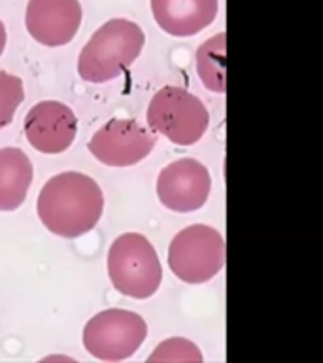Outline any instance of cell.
Masks as SVG:
<instances>
[{
    "label": "cell",
    "instance_id": "30bf717a",
    "mask_svg": "<svg viewBox=\"0 0 323 363\" xmlns=\"http://www.w3.org/2000/svg\"><path fill=\"white\" fill-rule=\"evenodd\" d=\"M84 19L78 0H28L25 25L38 44L59 48L72 42Z\"/></svg>",
    "mask_w": 323,
    "mask_h": 363
},
{
    "label": "cell",
    "instance_id": "4fadbf2b",
    "mask_svg": "<svg viewBox=\"0 0 323 363\" xmlns=\"http://www.w3.org/2000/svg\"><path fill=\"white\" fill-rule=\"evenodd\" d=\"M225 51L227 34L208 38L197 50V74L203 85L212 93H225Z\"/></svg>",
    "mask_w": 323,
    "mask_h": 363
},
{
    "label": "cell",
    "instance_id": "3957f363",
    "mask_svg": "<svg viewBox=\"0 0 323 363\" xmlns=\"http://www.w3.org/2000/svg\"><path fill=\"white\" fill-rule=\"evenodd\" d=\"M108 274L119 294L149 299L163 282V267L152 242L140 233L119 235L108 250Z\"/></svg>",
    "mask_w": 323,
    "mask_h": 363
},
{
    "label": "cell",
    "instance_id": "ba28073f",
    "mask_svg": "<svg viewBox=\"0 0 323 363\" xmlns=\"http://www.w3.org/2000/svg\"><path fill=\"white\" fill-rule=\"evenodd\" d=\"M210 189L212 176L197 159H178L159 172L157 197L164 208L172 212L187 214L203 208Z\"/></svg>",
    "mask_w": 323,
    "mask_h": 363
},
{
    "label": "cell",
    "instance_id": "52a82bcc",
    "mask_svg": "<svg viewBox=\"0 0 323 363\" xmlns=\"http://www.w3.org/2000/svg\"><path fill=\"white\" fill-rule=\"evenodd\" d=\"M157 136L135 119H112L102 125L87 147L102 164L132 167L153 152Z\"/></svg>",
    "mask_w": 323,
    "mask_h": 363
},
{
    "label": "cell",
    "instance_id": "2e32d148",
    "mask_svg": "<svg viewBox=\"0 0 323 363\" xmlns=\"http://www.w3.org/2000/svg\"><path fill=\"white\" fill-rule=\"evenodd\" d=\"M6 42H8V34H6L4 23L0 21V55H2V53H4V50H6Z\"/></svg>",
    "mask_w": 323,
    "mask_h": 363
},
{
    "label": "cell",
    "instance_id": "5b68a950",
    "mask_svg": "<svg viewBox=\"0 0 323 363\" xmlns=\"http://www.w3.org/2000/svg\"><path fill=\"white\" fill-rule=\"evenodd\" d=\"M225 265V240L217 229L195 223L181 229L169 246V267L186 284H204Z\"/></svg>",
    "mask_w": 323,
    "mask_h": 363
},
{
    "label": "cell",
    "instance_id": "8992f818",
    "mask_svg": "<svg viewBox=\"0 0 323 363\" xmlns=\"http://www.w3.org/2000/svg\"><path fill=\"white\" fill-rule=\"evenodd\" d=\"M146 337L147 323L138 312L108 308L85 323L84 346L96 359L123 362L135 356Z\"/></svg>",
    "mask_w": 323,
    "mask_h": 363
},
{
    "label": "cell",
    "instance_id": "5bb4252c",
    "mask_svg": "<svg viewBox=\"0 0 323 363\" xmlns=\"http://www.w3.org/2000/svg\"><path fill=\"white\" fill-rule=\"evenodd\" d=\"M25 101V85L19 76L0 70V129L13 121L16 110Z\"/></svg>",
    "mask_w": 323,
    "mask_h": 363
},
{
    "label": "cell",
    "instance_id": "7c38bea8",
    "mask_svg": "<svg viewBox=\"0 0 323 363\" xmlns=\"http://www.w3.org/2000/svg\"><path fill=\"white\" fill-rule=\"evenodd\" d=\"M33 176V163L23 150H0V212H13L25 203Z\"/></svg>",
    "mask_w": 323,
    "mask_h": 363
},
{
    "label": "cell",
    "instance_id": "7a4b0ae2",
    "mask_svg": "<svg viewBox=\"0 0 323 363\" xmlns=\"http://www.w3.org/2000/svg\"><path fill=\"white\" fill-rule=\"evenodd\" d=\"M146 34L135 21L110 19L84 45L78 74L89 84H106L127 70L140 57Z\"/></svg>",
    "mask_w": 323,
    "mask_h": 363
},
{
    "label": "cell",
    "instance_id": "9c48e42d",
    "mask_svg": "<svg viewBox=\"0 0 323 363\" xmlns=\"http://www.w3.org/2000/svg\"><path fill=\"white\" fill-rule=\"evenodd\" d=\"M78 135V118L59 101H42L25 116V136L40 153H62Z\"/></svg>",
    "mask_w": 323,
    "mask_h": 363
},
{
    "label": "cell",
    "instance_id": "9a60e30c",
    "mask_svg": "<svg viewBox=\"0 0 323 363\" xmlns=\"http://www.w3.org/2000/svg\"><path fill=\"white\" fill-rule=\"evenodd\" d=\"M147 362H203V352L191 340L172 337L163 340Z\"/></svg>",
    "mask_w": 323,
    "mask_h": 363
},
{
    "label": "cell",
    "instance_id": "6da1fadb",
    "mask_svg": "<svg viewBox=\"0 0 323 363\" xmlns=\"http://www.w3.org/2000/svg\"><path fill=\"white\" fill-rule=\"evenodd\" d=\"M36 210L47 231L62 238H78L101 221L104 195L91 176L70 170L45 182Z\"/></svg>",
    "mask_w": 323,
    "mask_h": 363
},
{
    "label": "cell",
    "instance_id": "8fae6325",
    "mask_svg": "<svg viewBox=\"0 0 323 363\" xmlns=\"http://www.w3.org/2000/svg\"><path fill=\"white\" fill-rule=\"evenodd\" d=\"M217 0H152V13L164 33L178 38L195 36L217 17Z\"/></svg>",
    "mask_w": 323,
    "mask_h": 363
},
{
    "label": "cell",
    "instance_id": "277c9868",
    "mask_svg": "<svg viewBox=\"0 0 323 363\" xmlns=\"http://www.w3.org/2000/svg\"><path fill=\"white\" fill-rule=\"evenodd\" d=\"M146 119L153 133L166 136L176 146L197 144L210 127L204 102L174 85H166L152 96Z\"/></svg>",
    "mask_w": 323,
    "mask_h": 363
}]
</instances>
